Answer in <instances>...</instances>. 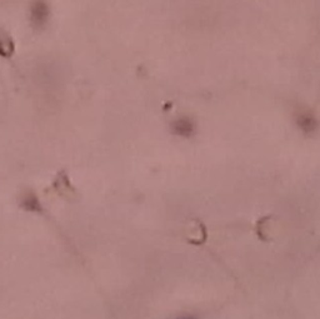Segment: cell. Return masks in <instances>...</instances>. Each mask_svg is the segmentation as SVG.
<instances>
[{"mask_svg": "<svg viewBox=\"0 0 320 319\" xmlns=\"http://www.w3.org/2000/svg\"><path fill=\"white\" fill-rule=\"evenodd\" d=\"M49 15L48 7L45 5V3H35L32 9V19L34 24L36 25H43L46 22Z\"/></svg>", "mask_w": 320, "mask_h": 319, "instance_id": "obj_1", "label": "cell"}, {"mask_svg": "<svg viewBox=\"0 0 320 319\" xmlns=\"http://www.w3.org/2000/svg\"><path fill=\"white\" fill-rule=\"evenodd\" d=\"M13 51V45H12V41H10V39L8 38L7 39H0V54L4 56H8L10 55Z\"/></svg>", "mask_w": 320, "mask_h": 319, "instance_id": "obj_2", "label": "cell"}, {"mask_svg": "<svg viewBox=\"0 0 320 319\" xmlns=\"http://www.w3.org/2000/svg\"><path fill=\"white\" fill-rule=\"evenodd\" d=\"M183 319H188V318H183Z\"/></svg>", "mask_w": 320, "mask_h": 319, "instance_id": "obj_3", "label": "cell"}]
</instances>
